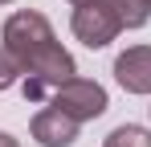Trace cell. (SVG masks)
<instances>
[{"label":"cell","instance_id":"1","mask_svg":"<svg viewBox=\"0 0 151 147\" xmlns=\"http://www.w3.org/2000/svg\"><path fill=\"white\" fill-rule=\"evenodd\" d=\"M0 41L4 49L17 53V61L25 66V78H21V94L25 102H41L49 98L57 86H65L70 78H78V61L70 49H61L53 24L33 12V8H21L12 12L4 29H0Z\"/></svg>","mask_w":151,"mask_h":147},{"label":"cell","instance_id":"2","mask_svg":"<svg viewBox=\"0 0 151 147\" xmlns=\"http://www.w3.org/2000/svg\"><path fill=\"white\" fill-rule=\"evenodd\" d=\"M49 106H57L61 115H70L74 122H90V119H102L106 115V106H110V98L102 90L94 78H70L65 86H57L49 94Z\"/></svg>","mask_w":151,"mask_h":147},{"label":"cell","instance_id":"3","mask_svg":"<svg viewBox=\"0 0 151 147\" xmlns=\"http://www.w3.org/2000/svg\"><path fill=\"white\" fill-rule=\"evenodd\" d=\"M70 29H74V37H78L86 49H106L114 37H119V33H123V24L110 17V8H106L102 0L78 4L74 17H70Z\"/></svg>","mask_w":151,"mask_h":147},{"label":"cell","instance_id":"4","mask_svg":"<svg viewBox=\"0 0 151 147\" xmlns=\"http://www.w3.org/2000/svg\"><path fill=\"white\" fill-rule=\"evenodd\" d=\"M114 82L127 94H151V45H131L114 57Z\"/></svg>","mask_w":151,"mask_h":147},{"label":"cell","instance_id":"5","mask_svg":"<svg viewBox=\"0 0 151 147\" xmlns=\"http://www.w3.org/2000/svg\"><path fill=\"white\" fill-rule=\"evenodd\" d=\"M78 127H82V122H74L70 115H61L57 106H45V110H37V115H33V122H29L33 139H37L41 147H74Z\"/></svg>","mask_w":151,"mask_h":147},{"label":"cell","instance_id":"6","mask_svg":"<svg viewBox=\"0 0 151 147\" xmlns=\"http://www.w3.org/2000/svg\"><path fill=\"white\" fill-rule=\"evenodd\" d=\"M123 29H143L151 21V0H102Z\"/></svg>","mask_w":151,"mask_h":147},{"label":"cell","instance_id":"7","mask_svg":"<svg viewBox=\"0 0 151 147\" xmlns=\"http://www.w3.org/2000/svg\"><path fill=\"white\" fill-rule=\"evenodd\" d=\"M102 147H151V131L139 122H123L102 139Z\"/></svg>","mask_w":151,"mask_h":147},{"label":"cell","instance_id":"8","mask_svg":"<svg viewBox=\"0 0 151 147\" xmlns=\"http://www.w3.org/2000/svg\"><path fill=\"white\" fill-rule=\"evenodd\" d=\"M21 78H25V66L17 61V53H12V49L0 45V90H12Z\"/></svg>","mask_w":151,"mask_h":147},{"label":"cell","instance_id":"9","mask_svg":"<svg viewBox=\"0 0 151 147\" xmlns=\"http://www.w3.org/2000/svg\"><path fill=\"white\" fill-rule=\"evenodd\" d=\"M0 147H21V143H17V139H12L8 131H0Z\"/></svg>","mask_w":151,"mask_h":147},{"label":"cell","instance_id":"10","mask_svg":"<svg viewBox=\"0 0 151 147\" xmlns=\"http://www.w3.org/2000/svg\"><path fill=\"white\" fill-rule=\"evenodd\" d=\"M70 4H74V8H78V4H90V0H70Z\"/></svg>","mask_w":151,"mask_h":147},{"label":"cell","instance_id":"11","mask_svg":"<svg viewBox=\"0 0 151 147\" xmlns=\"http://www.w3.org/2000/svg\"><path fill=\"white\" fill-rule=\"evenodd\" d=\"M0 4H12V0H0Z\"/></svg>","mask_w":151,"mask_h":147}]
</instances>
